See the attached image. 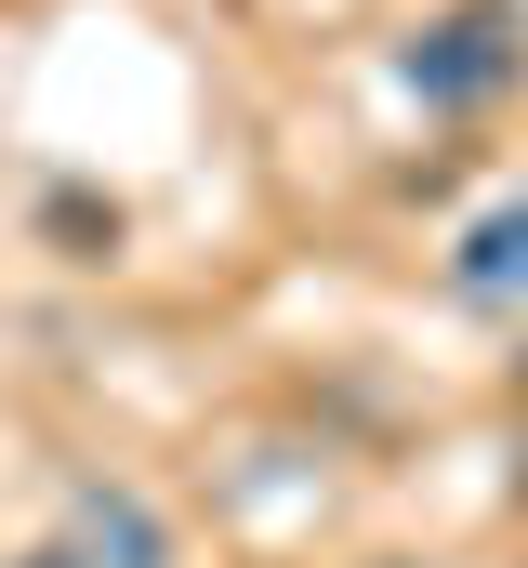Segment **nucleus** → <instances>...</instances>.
<instances>
[{"label": "nucleus", "instance_id": "4", "mask_svg": "<svg viewBox=\"0 0 528 568\" xmlns=\"http://www.w3.org/2000/svg\"><path fill=\"white\" fill-rule=\"evenodd\" d=\"M13 568H80V556H67V542H40V556H13Z\"/></svg>", "mask_w": 528, "mask_h": 568}, {"label": "nucleus", "instance_id": "3", "mask_svg": "<svg viewBox=\"0 0 528 568\" xmlns=\"http://www.w3.org/2000/svg\"><path fill=\"white\" fill-rule=\"evenodd\" d=\"M80 556H106V568H172V529H159L132 489L93 476V489H80Z\"/></svg>", "mask_w": 528, "mask_h": 568}, {"label": "nucleus", "instance_id": "2", "mask_svg": "<svg viewBox=\"0 0 528 568\" xmlns=\"http://www.w3.org/2000/svg\"><path fill=\"white\" fill-rule=\"evenodd\" d=\"M449 278H463V304H528V199H502V212L463 225Z\"/></svg>", "mask_w": 528, "mask_h": 568}, {"label": "nucleus", "instance_id": "1", "mask_svg": "<svg viewBox=\"0 0 528 568\" xmlns=\"http://www.w3.org/2000/svg\"><path fill=\"white\" fill-rule=\"evenodd\" d=\"M516 67H528L516 0H463V13H436V27L409 40V93H423V106H476V93H502Z\"/></svg>", "mask_w": 528, "mask_h": 568}]
</instances>
